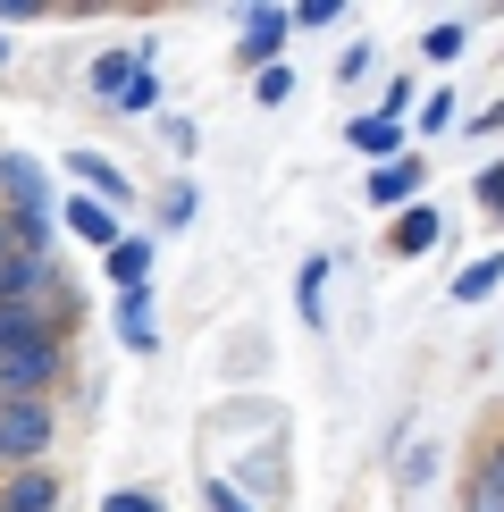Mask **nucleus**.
I'll use <instances>...</instances> for the list:
<instances>
[{"instance_id": "obj_18", "label": "nucleus", "mask_w": 504, "mask_h": 512, "mask_svg": "<svg viewBox=\"0 0 504 512\" xmlns=\"http://www.w3.org/2000/svg\"><path fill=\"white\" fill-rule=\"evenodd\" d=\"M496 286H504V252H488V261H471V269H462V277H454V303H462V311H471V303H488V294H496Z\"/></svg>"}, {"instance_id": "obj_13", "label": "nucleus", "mask_w": 504, "mask_h": 512, "mask_svg": "<svg viewBox=\"0 0 504 512\" xmlns=\"http://www.w3.org/2000/svg\"><path fill=\"white\" fill-rule=\"evenodd\" d=\"M110 311H118V336H126V353H152V345H160L152 286H135V294H110Z\"/></svg>"}, {"instance_id": "obj_27", "label": "nucleus", "mask_w": 504, "mask_h": 512, "mask_svg": "<svg viewBox=\"0 0 504 512\" xmlns=\"http://www.w3.org/2000/svg\"><path fill=\"white\" fill-rule=\"evenodd\" d=\"M471 194H479V202H488L496 219H504V160H488V168H479V185H471Z\"/></svg>"}, {"instance_id": "obj_22", "label": "nucleus", "mask_w": 504, "mask_h": 512, "mask_svg": "<svg viewBox=\"0 0 504 512\" xmlns=\"http://www.w3.org/2000/svg\"><path fill=\"white\" fill-rule=\"evenodd\" d=\"M252 101H261V110L294 101V68H261V76H252Z\"/></svg>"}, {"instance_id": "obj_2", "label": "nucleus", "mask_w": 504, "mask_h": 512, "mask_svg": "<svg viewBox=\"0 0 504 512\" xmlns=\"http://www.w3.org/2000/svg\"><path fill=\"white\" fill-rule=\"evenodd\" d=\"M51 445H59V403L0 395V471H51Z\"/></svg>"}, {"instance_id": "obj_8", "label": "nucleus", "mask_w": 504, "mask_h": 512, "mask_svg": "<svg viewBox=\"0 0 504 512\" xmlns=\"http://www.w3.org/2000/svg\"><path fill=\"white\" fill-rule=\"evenodd\" d=\"M59 168H68V177H76V185H84V194H93L101 210H126V202H135V185H126V168H118V160H101V152H68Z\"/></svg>"}, {"instance_id": "obj_30", "label": "nucleus", "mask_w": 504, "mask_h": 512, "mask_svg": "<svg viewBox=\"0 0 504 512\" xmlns=\"http://www.w3.org/2000/svg\"><path fill=\"white\" fill-rule=\"evenodd\" d=\"M471 135H504V101H496V110H479V118H471Z\"/></svg>"}, {"instance_id": "obj_5", "label": "nucleus", "mask_w": 504, "mask_h": 512, "mask_svg": "<svg viewBox=\"0 0 504 512\" xmlns=\"http://www.w3.org/2000/svg\"><path fill=\"white\" fill-rule=\"evenodd\" d=\"M0 210H59L51 168H42L34 152H9V143H0Z\"/></svg>"}, {"instance_id": "obj_11", "label": "nucleus", "mask_w": 504, "mask_h": 512, "mask_svg": "<svg viewBox=\"0 0 504 512\" xmlns=\"http://www.w3.org/2000/svg\"><path fill=\"white\" fill-rule=\"evenodd\" d=\"M59 227H68V236H84V244H101V252H118V244H126V227H118V210H101L93 194H76V202H59Z\"/></svg>"}, {"instance_id": "obj_14", "label": "nucleus", "mask_w": 504, "mask_h": 512, "mask_svg": "<svg viewBox=\"0 0 504 512\" xmlns=\"http://www.w3.org/2000/svg\"><path fill=\"white\" fill-rule=\"evenodd\" d=\"M152 236H126L118 252H101V269H110V294H135V286H152Z\"/></svg>"}, {"instance_id": "obj_4", "label": "nucleus", "mask_w": 504, "mask_h": 512, "mask_svg": "<svg viewBox=\"0 0 504 512\" xmlns=\"http://www.w3.org/2000/svg\"><path fill=\"white\" fill-rule=\"evenodd\" d=\"M51 294H68L59 252H0V303H51Z\"/></svg>"}, {"instance_id": "obj_7", "label": "nucleus", "mask_w": 504, "mask_h": 512, "mask_svg": "<svg viewBox=\"0 0 504 512\" xmlns=\"http://www.w3.org/2000/svg\"><path fill=\"white\" fill-rule=\"evenodd\" d=\"M437 236H446V210H437V202H412V210H395V219H387V236H378V244H387L395 261H420Z\"/></svg>"}, {"instance_id": "obj_1", "label": "nucleus", "mask_w": 504, "mask_h": 512, "mask_svg": "<svg viewBox=\"0 0 504 512\" xmlns=\"http://www.w3.org/2000/svg\"><path fill=\"white\" fill-rule=\"evenodd\" d=\"M68 378H76V336H17V345H0V395L59 403Z\"/></svg>"}, {"instance_id": "obj_24", "label": "nucleus", "mask_w": 504, "mask_h": 512, "mask_svg": "<svg viewBox=\"0 0 504 512\" xmlns=\"http://www.w3.org/2000/svg\"><path fill=\"white\" fill-rule=\"evenodd\" d=\"M101 512H168L152 487H110V496H101Z\"/></svg>"}, {"instance_id": "obj_9", "label": "nucleus", "mask_w": 504, "mask_h": 512, "mask_svg": "<svg viewBox=\"0 0 504 512\" xmlns=\"http://www.w3.org/2000/svg\"><path fill=\"white\" fill-rule=\"evenodd\" d=\"M345 143H353V152H362L370 168H387V160H404L412 152V126H395V118H345Z\"/></svg>"}, {"instance_id": "obj_28", "label": "nucleus", "mask_w": 504, "mask_h": 512, "mask_svg": "<svg viewBox=\"0 0 504 512\" xmlns=\"http://www.w3.org/2000/svg\"><path fill=\"white\" fill-rule=\"evenodd\" d=\"M202 504H210V512H252V496H236L227 479H202Z\"/></svg>"}, {"instance_id": "obj_21", "label": "nucleus", "mask_w": 504, "mask_h": 512, "mask_svg": "<svg viewBox=\"0 0 504 512\" xmlns=\"http://www.w3.org/2000/svg\"><path fill=\"white\" fill-rule=\"evenodd\" d=\"M194 210H202V194H194V185H168V194H160V227H185V219H194Z\"/></svg>"}, {"instance_id": "obj_25", "label": "nucleus", "mask_w": 504, "mask_h": 512, "mask_svg": "<svg viewBox=\"0 0 504 512\" xmlns=\"http://www.w3.org/2000/svg\"><path fill=\"white\" fill-rule=\"evenodd\" d=\"M370 76V42H345V51H336V84H362Z\"/></svg>"}, {"instance_id": "obj_15", "label": "nucleus", "mask_w": 504, "mask_h": 512, "mask_svg": "<svg viewBox=\"0 0 504 512\" xmlns=\"http://www.w3.org/2000/svg\"><path fill=\"white\" fill-rule=\"evenodd\" d=\"M84 84H93L101 101H118L126 84H135V42H110V51H93V68H84Z\"/></svg>"}, {"instance_id": "obj_26", "label": "nucleus", "mask_w": 504, "mask_h": 512, "mask_svg": "<svg viewBox=\"0 0 504 512\" xmlns=\"http://www.w3.org/2000/svg\"><path fill=\"white\" fill-rule=\"evenodd\" d=\"M404 110H420V93H412V76H387V110H378V118H395V126H404Z\"/></svg>"}, {"instance_id": "obj_16", "label": "nucleus", "mask_w": 504, "mask_h": 512, "mask_svg": "<svg viewBox=\"0 0 504 512\" xmlns=\"http://www.w3.org/2000/svg\"><path fill=\"white\" fill-rule=\"evenodd\" d=\"M320 303H328V252H311V261H303V269H294V311H303V319H311V328H320V319H328Z\"/></svg>"}, {"instance_id": "obj_23", "label": "nucleus", "mask_w": 504, "mask_h": 512, "mask_svg": "<svg viewBox=\"0 0 504 512\" xmlns=\"http://www.w3.org/2000/svg\"><path fill=\"white\" fill-rule=\"evenodd\" d=\"M286 26H294V34H320V26H336V0H294V9H286Z\"/></svg>"}, {"instance_id": "obj_3", "label": "nucleus", "mask_w": 504, "mask_h": 512, "mask_svg": "<svg viewBox=\"0 0 504 512\" xmlns=\"http://www.w3.org/2000/svg\"><path fill=\"white\" fill-rule=\"evenodd\" d=\"M286 9H278V0H252V9L236 17V59H244V68L252 76H261V68H286Z\"/></svg>"}, {"instance_id": "obj_6", "label": "nucleus", "mask_w": 504, "mask_h": 512, "mask_svg": "<svg viewBox=\"0 0 504 512\" xmlns=\"http://www.w3.org/2000/svg\"><path fill=\"white\" fill-rule=\"evenodd\" d=\"M420 185H429V160L404 152V160H387V168H370V177H362V202L395 219V210H412V202H420Z\"/></svg>"}, {"instance_id": "obj_29", "label": "nucleus", "mask_w": 504, "mask_h": 512, "mask_svg": "<svg viewBox=\"0 0 504 512\" xmlns=\"http://www.w3.org/2000/svg\"><path fill=\"white\" fill-rule=\"evenodd\" d=\"M160 135H168V152H177V160H185V152H194V143H202V135H194V118H168Z\"/></svg>"}, {"instance_id": "obj_31", "label": "nucleus", "mask_w": 504, "mask_h": 512, "mask_svg": "<svg viewBox=\"0 0 504 512\" xmlns=\"http://www.w3.org/2000/svg\"><path fill=\"white\" fill-rule=\"evenodd\" d=\"M0 68H9V42H0Z\"/></svg>"}, {"instance_id": "obj_20", "label": "nucleus", "mask_w": 504, "mask_h": 512, "mask_svg": "<svg viewBox=\"0 0 504 512\" xmlns=\"http://www.w3.org/2000/svg\"><path fill=\"white\" fill-rule=\"evenodd\" d=\"M454 110H462V101L446 93V84H437V93H429V101L412 110V126H420V135H454Z\"/></svg>"}, {"instance_id": "obj_10", "label": "nucleus", "mask_w": 504, "mask_h": 512, "mask_svg": "<svg viewBox=\"0 0 504 512\" xmlns=\"http://www.w3.org/2000/svg\"><path fill=\"white\" fill-rule=\"evenodd\" d=\"M462 512H504V437L479 445V462L462 471Z\"/></svg>"}, {"instance_id": "obj_17", "label": "nucleus", "mask_w": 504, "mask_h": 512, "mask_svg": "<svg viewBox=\"0 0 504 512\" xmlns=\"http://www.w3.org/2000/svg\"><path fill=\"white\" fill-rule=\"evenodd\" d=\"M462 51H471V26H462V17H437V26L420 34V59H429V68H454Z\"/></svg>"}, {"instance_id": "obj_12", "label": "nucleus", "mask_w": 504, "mask_h": 512, "mask_svg": "<svg viewBox=\"0 0 504 512\" xmlns=\"http://www.w3.org/2000/svg\"><path fill=\"white\" fill-rule=\"evenodd\" d=\"M0 512H59V471H0Z\"/></svg>"}, {"instance_id": "obj_19", "label": "nucleus", "mask_w": 504, "mask_h": 512, "mask_svg": "<svg viewBox=\"0 0 504 512\" xmlns=\"http://www.w3.org/2000/svg\"><path fill=\"white\" fill-rule=\"evenodd\" d=\"M110 110H118V118H152V110H160V76H152V68H135V84H126Z\"/></svg>"}]
</instances>
